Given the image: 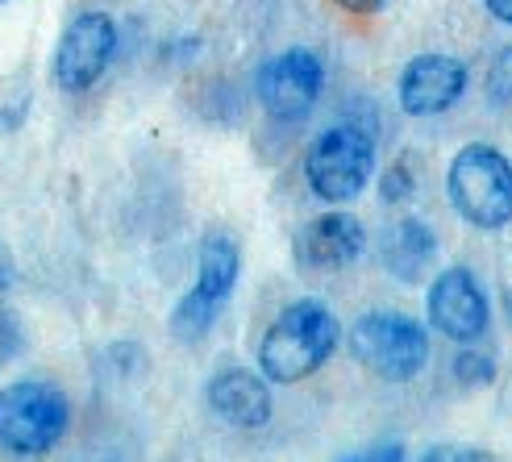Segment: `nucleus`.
I'll list each match as a JSON object with an SVG mask.
<instances>
[{
	"label": "nucleus",
	"mask_w": 512,
	"mask_h": 462,
	"mask_svg": "<svg viewBox=\"0 0 512 462\" xmlns=\"http://www.w3.org/2000/svg\"><path fill=\"white\" fill-rule=\"evenodd\" d=\"M13 279H17V275H13V259H9V250L0 246V288H9Z\"/></svg>",
	"instance_id": "21"
},
{
	"label": "nucleus",
	"mask_w": 512,
	"mask_h": 462,
	"mask_svg": "<svg viewBox=\"0 0 512 462\" xmlns=\"http://www.w3.org/2000/svg\"><path fill=\"white\" fill-rule=\"evenodd\" d=\"M421 458H425V462H438V458H454V462H488L492 454H488V450H479V446H429Z\"/></svg>",
	"instance_id": "17"
},
{
	"label": "nucleus",
	"mask_w": 512,
	"mask_h": 462,
	"mask_svg": "<svg viewBox=\"0 0 512 462\" xmlns=\"http://www.w3.org/2000/svg\"><path fill=\"white\" fill-rule=\"evenodd\" d=\"M483 5H488V13H492L496 21L512 25V0H483Z\"/></svg>",
	"instance_id": "20"
},
{
	"label": "nucleus",
	"mask_w": 512,
	"mask_h": 462,
	"mask_svg": "<svg viewBox=\"0 0 512 462\" xmlns=\"http://www.w3.org/2000/svg\"><path fill=\"white\" fill-rule=\"evenodd\" d=\"M425 308H429V325L458 346H475L492 325L488 292L467 267H446L433 275Z\"/></svg>",
	"instance_id": "9"
},
{
	"label": "nucleus",
	"mask_w": 512,
	"mask_h": 462,
	"mask_svg": "<svg viewBox=\"0 0 512 462\" xmlns=\"http://www.w3.org/2000/svg\"><path fill=\"white\" fill-rule=\"evenodd\" d=\"M0 5H9V0H0Z\"/></svg>",
	"instance_id": "22"
},
{
	"label": "nucleus",
	"mask_w": 512,
	"mask_h": 462,
	"mask_svg": "<svg viewBox=\"0 0 512 462\" xmlns=\"http://www.w3.org/2000/svg\"><path fill=\"white\" fill-rule=\"evenodd\" d=\"M117 59V21L100 9H88L67 21L59 34L55 59H50V75L67 96H84L109 75Z\"/></svg>",
	"instance_id": "7"
},
{
	"label": "nucleus",
	"mask_w": 512,
	"mask_h": 462,
	"mask_svg": "<svg viewBox=\"0 0 512 462\" xmlns=\"http://www.w3.org/2000/svg\"><path fill=\"white\" fill-rule=\"evenodd\" d=\"M367 250V229L354 213L329 209L313 221H304L292 238V259L309 275H334L363 259Z\"/></svg>",
	"instance_id": "10"
},
{
	"label": "nucleus",
	"mask_w": 512,
	"mask_h": 462,
	"mask_svg": "<svg viewBox=\"0 0 512 462\" xmlns=\"http://www.w3.org/2000/svg\"><path fill=\"white\" fill-rule=\"evenodd\" d=\"M321 88H325V63L313 55L309 46L279 50V55H271L259 67V80H254L263 113L275 117V121L309 117L313 105L321 100Z\"/></svg>",
	"instance_id": "8"
},
{
	"label": "nucleus",
	"mask_w": 512,
	"mask_h": 462,
	"mask_svg": "<svg viewBox=\"0 0 512 462\" xmlns=\"http://www.w3.org/2000/svg\"><path fill=\"white\" fill-rule=\"evenodd\" d=\"M400 446H371V450H354L350 458H400Z\"/></svg>",
	"instance_id": "19"
},
{
	"label": "nucleus",
	"mask_w": 512,
	"mask_h": 462,
	"mask_svg": "<svg viewBox=\"0 0 512 462\" xmlns=\"http://www.w3.org/2000/svg\"><path fill=\"white\" fill-rule=\"evenodd\" d=\"M238 275H242L238 242L221 234V229L204 234L200 250H196V284L179 296L175 313H171V333L179 342H200L204 333L221 321L229 296L238 288Z\"/></svg>",
	"instance_id": "6"
},
{
	"label": "nucleus",
	"mask_w": 512,
	"mask_h": 462,
	"mask_svg": "<svg viewBox=\"0 0 512 462\" xmlns=\"http://www.w3.org/2000/svg\"><path fill=\"white\" fill-rule=\"evenodd\" d=\"M488 100L500 113L512 117V42L500 50V55L492 59V67H488Z\"/></svg>",
	"instance_id": "15"
},
{
	"label": "nucleus",
	"mask_w": 512,
	"mask_h": 462,
	"mask_svg": "<svg viewBox=\"0 0 512 462\" xmlns=\"http://www.w3.org/2000/svg\"><path fill=\"white\" fill-rule=\"evenodd\" d=\"M379 192H383V200H388V204H404L408 196H413V163H408V159L392 163L388 175H383Z\"/></svg>",
	"instance_id": "16"
},
{
	"label": "nucleus",
	"mask_w": 512,
	"mask_h": 462,
	"mask_svg": "<svg viewBox=\"0 0 512 462\" xmlns=\"http://www.w3.org/2000/svg\"><path fill=\"white\" fill-rule=\"evenodd\" d=\"M204 400H209V413L229 429L250 433L271 421V379L263 371L221 367L204 388Z\"/></svg>",
	"instance_id": "12"
},
{
	"label": "nucleus",
	"mask_w": 512,
	"mask_h": 462,
	"mask_svg": "<svg viewBox=\"0 0 512 462\" xmlns=\"http://www.w3.org/2000/svg\"><path fill=\"white\" fill-rule=\"evenodd\" d=\"M71 429V400L50 379H13L0 388V450L17 458L50 454Z\"/></svg>",
	"instance_id": "3"
},
{
	"label": "nucleus",
	"mask_w": 512,
	"mask_h": 462,
	"mask_svg": "<svg viewBox=\"0 0 512 462\" xmlns=\"http://www.w3.org/2000/svg\"><path fill=\"white\" fill-rule=\"evenodd\" d=\"M375 175V125L342 117L313 138L304 154V184L325 204H350Z\"/></svg>",
	"instance_id": "2"
},
{
	"label": "nucleus",
	"mask_w": 512,
	"mask_h": 462,
	"mask_svg": "<svg viewBox=\"0 0 512 462\" xmlns=\"http://www.w3.org/2000/svg\"><path fill=\"white\" fill-rule=\"evenodd\" d=\"M379 259H383V271H388L392 279H400V284H417V279L433 267V259H438V238H433V229L425 221L404 217L383 234Z\"/></svg>",
	"instance_id": "13"
},
{
	"label": "nucleus",
	"mask_w": 512,
	"mask_h": 462,
	"mask_svg": "<svg viewBox=\"0 0 512 462\" xmlns=\"http://www.w3.org/2000/svg\"><path fill=\"white\" fill-rule=\"evenodd\" d=\"M346 342L354 363H363V371L383 383H413L429 367V329L417 317L396 313V308L363 313L350 325Z\"/></svg>",
	"instance_id": "4"
},
{
	"label": "nucleus",
	"mask_w": 512,
	"mask_h": 462,
	"mask_svg": "<svg viewBox=\"0 0 512 462\" xmlns=\"http://www.w3.org/2000/svg\"><path fill=\"white\" fill-rule=\"evenodd\" d=\"M467 92V63L454 55H413L396 80V105L408 117H442Z\"/></svg>",
	"instance_id": "11"
},
{
	"label": "nucleus",
	"mask_w": 512,
	"mask_h": 462,
	"mask_svg": "<svg viewBox=\"0 0 512 462\" xmlns=\"http://www.w3.org/2000/svg\"><path fill=\"white\" fill-rule=\"evenodd\" d=\"M342 342V321L321 300H292L259 342V371L271 383H300L317 375Z\"/></svg>",
	"instance_id": "1"
},
{
	"label": "nucleus",
	"mask_w": 512,
	"mask_h": 462,
	"mask_svg": "<svg viewBox=\"0 0 512 462\" xmlns=\"http://www.w3.org/2000/svg\"><path fill=\"white\" fill-rule=\"evenodd\" d=\"M450 371H454V379L463 383V388H488V383L496 379V363L488 354H479V350H471V346H463L454 354V363H450Z\"/></svg>",
	"instance_id": "14"
},
{
	"label": "nucleus",
	"mask_w": 512,
	"mask_h": 462,
	"mask_svg": "<svg viewBox=\"0 0 512 462\" xmlns=\"http://www.w3.org/2000/svg\"><path fill=\"white\" fill-rule=\"evenodd\" d=\"M446 196L475 229L512 225V159L488 142H471L450 159Z\"/></svg>",
	"instance_id": "5"
},
{
	"label": "nucleus",
	"mask_w": 512,
	"mask_h": 462,
	"mask_svg": "<svg viewBox=\"0 0 512 462\" xmlns=\"http://www.w3.org/2000/svg\"><path fill=\"white\" fill-rule=\"evenodd\" d=\"M338 9H346V13H354V17H375V13H383L392 5V0H334Z\"/></svg>",
	"instance_id": "18"
}]
</instances>
